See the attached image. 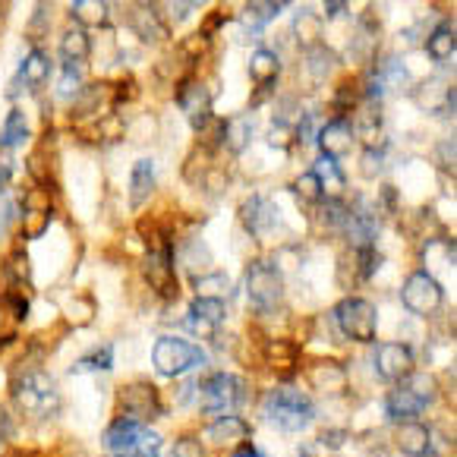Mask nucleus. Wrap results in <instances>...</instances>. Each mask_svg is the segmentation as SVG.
<instances>
[{
	"instance_id": "26",
	"label": "nucleus",
	"mask_w": 457,
	"mask_h": 457,
	"mask_svg": "<svg viewBox=\"0 0 457 457\" xmlns=\"http://www.w3.org/2000/svg\"><path fill=\"white\" fill-rule=\"evenodd\" d=\"M155 189V162H148V158H139L133 164V174H129V205L133 209H142L148 202Z\"/></svg>"
},
{
	"instance_id": "20",
	"label": "nucleus",
	"mask_w": 457,
	"mask_h": 457,
	"mask_svg": "<svg viewBox=\"0 0 457 457\" xmlns=\"http://www.w3.org/2000/svg\"><path fill=\"white\" fill-rule=\"evenodd\" d=\"M177 104L180 111H187L189 120H199V117L212 114V92L205 82L199 79H183L177 88Z\"/></svg>"
},
{
	"instance_id": "46",
	"label": "nucleus",
	"mask_w": 457,
	"mask_h": 457,
	"mask_svg": "<svg viewBox=\"0 0 457 457\" xmlns=\"http://www.w3.org/2000/svg\"><path fill=\"white\" fill-rule=\"evenodd\" d=\"M13 215H16V202L7 199V193H0V234H4V228L13 221Z\"/></svg>"
},
{
	"instance_id": "29",
	"label": "nucleus",
	"mask_w": 457,
	"mask_h": 457,
	"mask_svg": "<svg viewBox=\"0 0 457 457\" xmlns=\"http://www.w3.org/2000/svg\"><path fill=\"white\" fill-rule=\"evenodd\" d=\"M88 54H92V38H88L86 29H79V26L67 29V32H63V38H61L63 63H82Z\"/></svg>"
},
{
	"instance_id": "22",
	"label": "nucleus",
	"mask_w": 457,
	"mask_h": 457,
	"mask_svg": "<svg viewBox=\"0 0 457 457\" xmlns=\"http://www.w3.org/2000/svg\"><path fill=\"white\" fill-rule=\"evenodd\" d=\"M205 436H209L212 445H218V448H237V445L249 442V423L243 417H237V413H230V417H218L215 423L205 429Z\"/></svg>"
},
{
	"instance_id": "6",
	"label": "nucleus",
	"mask_w": 457,
	"mask_h": 457,
	"mask_svg": "<svg viewBox=\"0 0 457 457\" xmlns=\"http://www.w3.org/2000/svg\"><path fill=\"white\" fill-rule=\"evenodd\" d=\"M335 322L337 331L344 337L357 344H370L376 341V331H378V312L370 300L363 296H347L335 306Z\"/></svg>"
},
{
	"instance_id": "45",
	"label": "nucleus",
	"mask_w": 457,
	"mask_h": 457,
	"mask_svg": "<svg viewBox=\"0 0 457 457\" xmlns=\"http://www.w3.org/2000/svg\"><path fill=\"white\" fill-rule=\"evenodd\" d=\"M79 82H82L79 63H63V86H61V92H63V95L79 92Z\"/></svg>"
},
{
	"instance_id": "36",
	"label": "nucleus",
	"mask_w": 457,
	"mask_h": 457,
	"mask_svg": "<svg viewBox=\"0 0 457 457\" xmlns=\"http://www.w3.org/2000/svg\"><path fill=\"white\" fill-rule=\"evenodd\" d=\"M224 123L228 120H221V117H215V114H205V117H199V120H193L195 133H199V145H205V148L221 145L224 142Z\"/></svg>"
},
{
	"instance_id": "40",
	"label": "nucleus",
	"mask_w": 457,
	"mask_h": 457,
	"mask_svg": "<svg viewBox=\"0 0 457 457\" xmlns=\"http://www.w3.org/2000/svg\"><path fill=\"white\" fill-rule=\"evenodd\" d=\"M296 32H300L303 45L312 47L319 45V32H322V16L316 13V10H300V16H296Z\"/></svg>"
},
{
	"instance_id": "38",
	"label": "nucleus",
	"mask_w": 457,
	"mask_h": 457,
	"mask_svg": "<svg viewBox=\"0 0 457 457\" xmlns=\"http://www.w3.org/2000/svg\"><path fill=\"white\" fill-rule=\"evenodd\" d=\"M4 271H7V278L16 284V287L32 281V265H29V256L22 253V249H13V253H10L7 262H4Z\"/></svg>"
},
{
	"instance_id": "32",
	"label": "nucleus",
	"mask_w": 457,
	"mask_h": 457,
	"mask_svg": "<svg viewBox=\"0 0 457 457\" xmlns=\"http://www.w3.org/2000/svg\"><path fill=\"white\" fill-rule=\"evenodd\" d=\"M193 287H195V300H224L228 296V275L224 271H202V275H193Z\"/></svg>"
},
{
	"instance_id": "35",
	"label": "nucleus",
	"mask_w": 457,
	"mask_h": 457,
	"mask_svg": "<svg viewBox=\"0 0 457 457\" xmlns=\"http://www.w3.org/2000/svg\"><path fill=\"white\" fill-rule=\"evenodd\" d=\"M335 63H337V57H335V51H331V47H325V45L306 47V70H310V76L316 82H322L325 76L335 70Z\"/></svg>"
},
{
	"instance_id": "13",
	"label": "nucleus",
	"mask_w": 457,
	"mask_h": 457,
	"mask_svg": "<svg viewBox=\"0 0 457 457\" xmlns=\"http://www.w3.org/2000/svg\"><path fill=\"white\" fill-rule=\"evenodd\" d=\"M376 372L385 378V382L401 385L403 378L413 372V350L401 341H388L378 344L376 350Z\"/></svg>"
},
{
	"instance_id": "39",
	"label": "nucleus",
	"mask_w": 457,
	"mask_h": 457,
	"mask_svg": "<svg viewBox=\"0 0 457 457\" xmlns=\"http://www.w3.org/2000/svg\"><path fill=\"white\" fill-rule=\"evenodd\" d=\"M353 265H357V281H370L378 271V265H382V256H378L376 246L353 249Z\"/></svg>"
},
{
	"instance_id": "12",
	"label": "nucleus",
	"mask_w": 457,
	"mask_h": 457,
	"mask_svg": "<svg viewBox=\"0 0 457 457\" xmlns=\"http://www.w3.org/2000/svg\"><path fill=\"white\" fill-rule=\"evenodd\" d=\"M240 221L249 234L262 240V237L275 234V230L281 228V212H278L275 202L265 199V195H249L240 205Z\"/></svg>"
},
{
	"instance_id": "42",
	"label": "nucleus",
	"mask_w": 457,
	"mask_h": 457,
	"mask_svg": "<svg viewBox=\"0 0 457 457\" xmlns=\"http://www.w3.org/2000/svg\"><path fill=\"white\" fill-rule=\"evenodd\" d=\"M382 168H385V152H382V148H372L370 145L363 152V164H360V174H363V177H376Z\"/></svg>"
},
{
	"instance_id": "18",
	"label": "nucleus",
	"mask_w": 457,
	"mask_h": 457,
	"mask_svg": "<svg viewBox=\"0 0 457 457\" xmlns=\"http://www.w3.org/2000/svg\"><path fill=\"white\" fill-rule=\"evenodd\" d=\"M51 70H54V63H51V57H47V51H41V47H32L26 57H22L20 63V76H16V86H26L29 92H38L41 86H45L47 79H51Z\"/></svg>"
},
{
	"instance_id": "44",
	"label": "nucleus",
	"mask_w": 457,
	"mask_h": 457,
	"mask_svg": "<svg viewBox=\"0 0 457 457\" xmlns=\"http://www.w3.org/2000/svg\"><path fill=\"white\" fill-rule=\"evenodd\" d=\"M174 457H205V448L199 445V438L183 436L174 442Z\"/></svg>"
},
{
	"instance_id": "19",
	"label": "nucleus",
	"mask_w": 457,
	"mask_h": 457,
	"mask_svg": "<svg viewBox=\"0 0 457 457\" xmlns=\"http://www.w3.org/2000/svg\"><path fill=\"white\" fill-rule=\"evenodd\" d=\"M129 22H133V32L148 45L168 38V22L162 20L158 7H152V4H136L133 13H129Z\"/></svg>"
},
{
	"instance_id": "25",
	"label": "nucleus",
	"mask_w": 457,
	"mask_h": 457,
	"mask_svg": "<svg viewBox=\"0 0 457 457\" xmlns=\"http://www.w3.org/2000/svg\"><path fill=\"white\" fill-rule=\"evenodd\" d=\"M287 10L284 0H253L240 10V22L249 29V32H262L275 16H281Z\"/></svg>"
},
{
	"instance_id": "21",
	"label": "nucleus",
	"mask_w": 457,
	"mask_h": 457,
	"mask_svg": "<svg viewBox=\"0 0 457 457\" xmlns=\"http://www.w3.org/2000/svg\"><path fill=\"white\" fill-rule=\"evenodd\" d=\"M395 445L407 457H429L432 454V429L423 423H401L397 426Z\"/></svg>"
},
{
	"instance_id": "49",
	"label": "nucleus",
	"mask_w": 457,
	"mask_h": 457,
	"mask_svg": "<svg viewBox=\"0 0 457 457\" xmlns=\"http://www.w3.org/2000/svg\"><path fill=\"white\" fill-rule=\"evenodd\" d=\"M10 177H13V168H10V164H0V193H7Z\"/></svg>"
},
{
	"instance_id": "23",
	"label": "nucleus",
	"mask_w": 457,
	"mask_h": 457,
	"mask_svg": "<svg viewBox=\"0 0 457 457\" xmlns=\"http://www.w3.org/2000/svg\"><path fill=\"white\" fill-rule=\"evenodd\" d=\"M306 378H310V385L319 391L347 388V370H344V363H337V360H316V363H310Z\"/></svg>"
},
{
	"instance_id": "28",
	"label": "nucleus",
	"mask_w": 457,
	"mask_h": 457,
	"mask_svg": "<svg viewBox=\"0 0 457 457\" xmlns=\"http://www.w3.org/2000/svg\"><path fill=\"white\" fill-rule=\"evenodd\" d=\"M426 51H429L432 61L445 63L454 57L457 51V35H454V20H445L442 26L432 29V35L426 38Z\"/></svg>"
},
{
	"instance_id": "17",
	"label": "nucleus",
	"mask_w": 457,
	"mask_h": 457,
	"mask_svg": "<svg viewBox=\"0 0 457 457\" xmlns=\"http://www.w3.org/2000/svg\"><path fill=\"white\" fill-rule=\"evenodd\" d=\"M224 316H228V310H224V300H193V306H189L187 328L199 331V335H215L218 325L224 322Z\"/></svg>"
},
{
	"instance_id": "30",
	"label": "nucleus",
	"mask_w": 457,
	"mask_h": 457,
	"mask_svg": "<svg viewBox=\"0 0 457 457\" xmlns=\"http://www.w3.org/2000/svg\"><path fill=\"white\" fill-rule=\"evenodd\" d=\"M70 16L82 26H104L111 20V4L108 0H76L70 7Z\"/></svg>"
},
{
	"instance_id": "14",
	"label": "nucleus",
	"mask_w": 457,
	"mask_h": 457,
	"mask_svg": "<svg viewBox=\"0 0 457 457\" xmlns=\"http://www.w3.org/2000/svg\"><path fill=\"white\" fill-rule=\"evenodd\" d=\"M353 139H357V133H353V127H350L344 117H335V120H328L322 129H319L316 142L319 148H322V155L331 158V162H337V158L350 155V148H353Z\"/></svg>"
},
{
	"instance_id": "43",
	"label": "nucleus",
	"mask_w": 457,
	"mask_h": 457,
	"mask_svg": "<svg viewBox=\"0 0 457 457\" xmlns=\"http://www.w3.org/2000/svg\"><path fill=\"white\" fill-rule=\"evenodd\" d=\"M209 35H202V32H195V35H189L187 41H183V54L189 57V61H199V54H205L209 51Z\"/></svg>"
},
{
	"instance_id": "27",
	"label": "nucleus",
	"mask_w": 457,
	"mask_h": 457,
	"mask_svg": "<svg viewBox=\"0 0 457 457\" xmlns=\"http://www.w3.org/2000/svg\"><path fill=\"white\" fill-rule=\"evenodd\" d=\"M312 174H316L319 187H322V199H331L337 202L344 195V189H347V180H344V170L337 168V162H331V158H319L316 168H312Z\"/></svg>"
},
{
	"instance_id": "34",
	"label": "nucleus",
	"mask_w": 457,
	"mask_h": 457,
	"mask_svg": "<svg viewBox=\"0 0 457 457\" xmlns=\"http://www.w3.org/2000/svg\"><path fill=\"white\" fill-rule=\"evenodd\" d=\"M249 139H253V120H249L246 114L224 123V142L221 145H228L234 155H240L243 148L249 145Z\"/></svg>"
},
{
	"instance_id": "41",
	"label": "nucleus",
	"mask_w": 457,
	"mask_h": 457,
	"mask_svg": "<svg viewBox=\"0 0 457 457\" xmlns=\"http://www.w3.org/2000/svg\"><path fill=\"white\" fill-rule=\"evenodd\" d=\"M294 193L300 195L303 202H310V205H316V202H322V187H319L316 174L312 170H306V174H300L294 180Z\"/></svg>"
},
{
	"instance_id": "5",
	"label": "nucleus",
	"mask_w": 457,
	"mask_h": 457,
	"mask_svg": "<svg viewBox=\"0 0 457 457\" xmlns=\"http://www.w3.org/2000/svg\"><path fill=\"white\" fill-rule=\"evenodd\" d=\"M246 401V385L230 372H215L199 385V407L212 417H230Z\"/></svg>"
},
{
	"instance_id": "37",
	"label": "nucleus",
	"mask_w": 457,
	"mask_h": 457,
	"mask_svg": "<svg viewBox=\"0 0 457 457\" xmlns=\"http://www.w3.org/2000/svg\"><path fill=\"white\" fill-rule=\"evenodd\" d=\"M111 366H114V344H101L98 350L86 353V357L73 366V372H98V370L108 372Z\"/></svg>"
},
{
	"instance_id": "50",
	"label": "nucleus",
	"mask_w": 457,
	"mask_h": 457,
	"mask_svg": "<svg viewBox=\"0 0 457 457\" xmlns=\"http://www.w3.org/2000/svg\"><path fill=\"white\" fill-rule=\"evenodd\" d=\"M344 10H347V4H337V0H335V4H325V16H328V20H335V16H341Z\"/></svg>"
},
{
	"instance_id": "2",
	"label": "nucleus",
	"mask_w": 457,
	"mask_h": 457,
	"mask_svg": "<svg viewBox=\"0 0 457 457\" xmlns=\"http://www.w3.org/2000/svg\"><path fill=\"white\" fill-rule=\"evenodd\" d=\"M13 401L29 417H54L61 411V391L57 382L41 370H26L13 378Z\"/></svg>"
},
{
	"instance_id": "24",
	"label": "nucleus",
	"mask_w": 457,
	"mask_h": 457,
	"mask_svg": "<svg viewBox=\"0 0 457 457\" xmlns=\"http://www.w3.org/2000/svg\"><path fill=\"white\" fill-rule=\"evenodd\" d=\"M265 363L275 372H281V376H290V372L300 370V347L294 341L275 337V341L265 344Z\"/></svg>"
},
{
	"instance_id": "51",
	"label": "nucleus",
	"mask_w": 457,
	"mask_h": 457,
	"mask_svg": "<svg viewBox=\"0 0 457 457\" xmlns=\"http://www.w3.org/2000/svg\"><path fill=\"white\" fill-rule=\"evenodd\" d=\"M10 436V417L4 413V407H0V438H7Z\"/></svg>"
},
{
	"instance_id": "3",
	"label": "nucleus",
	"mask_w": 457,
	"mask_h": 457,
	"mask_svg": "<svg viewBox=\"0 0 457 457\" xmlns=\"http://www.w3.org/2000/svg\"><path fill=\"white\" fill-rule=\"evenodd\" d=\"M101 442H104V451L114 457H158L162 454V436H158V432H152L148 426L120 420V417L104 429Z\"/></svg>"
},
{
	"instance_id": "16",
	"label": "nucleus",
	"mask_w": 457,
	"mask_h": 457,
	"mask_svg": "<svg viewBox=\"0 0 457 457\" xmlns=\"http://www.w3.org/2000/svg\"><path fill=\"white\" fill-rule=\"evenodd\" d=\"M426 401L413 395L407 385H397L385 395V413H388L391 423H417V417L423 413Z\"/></svg>"
},
{
	"instance_id": "31",
	"label": "nucleus",
	"mask_w": 457,
	"mask_h": 457,
	"mask_svg": "<svg viewBox=\"0 0 457 457\" xmlns=\"http://www.w3.org/2000/svg\"><path fill=\"white\" fill-rule=\"evenodd\" d=\"M278 70H281V61H278L275 51H269V47H256V51H253V57H249V76H253L256 86L275 82Z\"/></svg>"
},
{
	"instance_id": "10",
	"label": "nucleus",
	"mask_w": 457,
	"mask_h": 457,
	"mask_svg": "<svg viewBox=\"0 0 457 457\" xmlns=\"http://www.w3.org/2000/svg\"><path fill=\"white\" fill-rule=\"evenodd\" d=\"M145 278L148 284H152V290H155L158 296H164V300H174L177 296V271H174V249H170L168 240H155L152 246H148L145 253Z\"/></svg>"
},
{
	"instance_id": "1",
	"label": "nucleus",
	"mask_w": 457,
	"mask_h": 457,
	"mask_svg": "<svg viewBox=\"0 0 457 457\" xmlns=\"http://www.w3.org/2000/svg\"><path fill=\"white\" fill-rule=\"evenodd\" d=\"M262 417L265 423H271L278 432H303L310 429L312 417H316V407L300 388H275L265 395L262 401Z\"/></svg>"
},
{
	"instance_id": "8",
	"label": "nucleus",
	"mask_w": 457,
	"mask_h": 457,
	"mask_svg": "<svg viewBox=\"0 0 457 457\" xmlns=\"http://www.w3.org/2000/svg\"><path fill=\"white\" fill-rule=\"evenodd\" d=\"M117 413H120V420H129V423H139V426H145L148 420L162 417L158 388L148 382L123 385V388L117 391Z\"/></svg>"
},
{
	"instance_id": "48",
	"label": "nucleus",
	"mask_w": 457,
	"mask_h": 457,
	"mask_svg": "<svg viewBox=\"0 0 457 457\" xmlns=\"http://www.w3.org/2000/svg\"><path fill=\"white\" fill-rule=\"evenodd\" d=\"M234 457H265V454L253 442H243V445H237V448H234Z\"/></svg>"
},
{
	"instance_id": "7",
	"label": "nucleus",
	"mask_w": 457,
	"mask_h": 457,
	"mask_svg": "<svg viewBox=\"0 0 457 457\" xmlns=\"http://www.w3.org/2000/svg\"><path fill=\"white\" fill-rule=\"evenodd\" d=\"M152 363H155L158 376L177 378L205 363V350L189 341H180V337H158L155 350H152Z\"/></svg>"
},
{
	"instance_id": "52",
	"label": "nucleus",
	"mask_w": 457,
	"mask_h": 457,
	"mask_svg": "<svg viewBox=\"0 0 457 457\" xmlns=\"http://www.w3.org/2000/svg\"><path fill=\"white\" fill-rule=\"evenodd\" d=\"M300 457H312V454H310V451H300Z\"/></svg>"
},
{
	"instance_id": "9",
	"label": "nucleus",
	"mask_w": 457,
	"mask_h": 457,
	"mask_svg": "<svg viewBox=\"0 0 457 457\" xmlns=\"http://www.w3.org/2000/svg\"><path fill=\"white\" fill-rule=\"evenodd\" d=\"M401 303L413 312V316H432V312L442 310L445 290L429 271L420 269V271H413V275H407V281H403Z\"/></svg>"
},
{
	"instance_id": "33",
	"label": "nucleus",
	"mask_w": 457,
	"mask_h": 457,
	"mask_svg": "<svg viewBox=\"0 0 457 457\" xmlns=\"http://www.w3.org/2000/svg\"><path fill=\"white\" fill-rule=\"evenodd\" d=\"M26 139H29L26 114L20 108H13L7 114V120H4V129H0V148H20Z\"/></svg>"
},
{
	"instance_id": "47",
	"label": "nucleus",
	"mask_w": 457,
	"mask_h": 457,
	"mask_svg": "<svg viewBox=\"0 0 457 457\" xmlns=\"http://www.w3.org/2000/svg\"><path fill=\"white\" fill-rule=\"evenodd\" d=\"M319 442H322L325 448H341V445L347 442V429H325L322 436H319Z\"/></svg>"
},
{
	"instance_id": "11",
	"label": "nucleus",
	"mask_w": 457,
	"mask_h": 457,
	"mask_svg": "<svg viewBox=\"0 0 457 457\" xmlns=\"http://www.w3.org/2000/svg\"><path fill=\"white\" fill-rule=\"evenodd\" d=\"M20 221H22V237H26V240H38V237L51 228V221H54V202H51L47 189L29 187L26 193H22Z\"/></svg>"
},
{
	"instance_id": "4",
	"label": "nucleus",
	"mask_w": 457,
	"mask_h": 457,
	"mask_svg": "<svg viewBox=\"0 0 457 457\" xmlns=\"http://www.w3.org/2000/svg\"><path fill=\"white\" fill-rule=\"evenodd\" d=\"M243 284H246V300L249 306L259 312V316H269L281 306L284 300V278L281 271L275 269L265 259H256L249 262L246 275H243Z\"/></svg>"
},
{
	"instance_id": "15",
	"label": "nucleus",
	"mask_w": 457,
	"mask_h": 457,
	"mask_svg": "<svg viewBox=\"0 0 457 457\" xmlns=\"http://www.w3.org/2000/svg\"><path fill=\"white\" fill-rule=\"evenodd\" d=\"M29 319V300L20 296L16 290L0 294V347L10 344L13 337H20L22 322Z\"/></svg>"
}]
</instances>
